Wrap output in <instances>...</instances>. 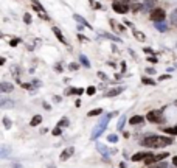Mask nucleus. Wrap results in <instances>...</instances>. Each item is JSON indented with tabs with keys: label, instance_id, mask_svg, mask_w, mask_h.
I'll return each instance as SVG.
<instances>
[{
	"label": "nucleus",
	"instance_id": "nucleus-40",
	"mask_svg": "<svg viewBox=\"0 0 177 168\" xmlns=\"http://www.w3.org/2000/svg\"><path fill=\"white\" fill-rule=\"evenodd\" d=\"M159 79H169V75H161Z\"/></svg>",
	"mask_w": 177,
	"mask_h": 168
},
{
	"label": "nucleus",
	"instance_id": "nucleus-26",
	"mask_svg": "<svg viewBox=\"0 0 177 168\" xmlns=\"http://www.w3.org/2000/svg\"><path fill=\"white\" fill-rule=\"evenodd\" d=\"M154 3H155V0H146V2H145V8L146 9H149V8L155 9V8H154Z\"/></svg>",
	"mask_w": 177,
	"mask_h": 168
},
{
	"label": "nucleus",
	"instance_id": "nucleus-31",
	"mask_svg": "<svg viewBox=\"0 0 177 168\" xmlns=\"http://www.w3.org/2000/svg\"><path fill=\"white\" fill-rule=\"evenodd\" d=\"M68 68H70V70L73 72V70H78V68H79V66H78V64H76V62H72L70 66H68Z\"/></svg>",
	"mask_w": 177,
	"mask_h": 168
},
{
	"label": "nucleus",
	"instance_id": "nucleus-15",
	"mask_svg": "<svg viewBox=\"0 0 177 168\" xmlns=\"http://www.w3.org/2000/svg\"><path fill=\"white\" fill-rule=\"evenodd\" d=\"M143 120H145V118L141 117V115H135V117H132L129 120V123L130 125H140V123H143Z\"/></svg>",
	"mask_w": 177,
	"mask_h": 168
},
{
	"label": "nucleus",
	"instance_id": "nucleus-46",
	"mask_svg": "<svg viewBox=\"0 0 177 168\" xmlns=\"http://www.w3.org/2000/svg\"><path fill=\"white\" fill-rule=\"evenodd\" d=\"M176 104H177V101H176Z\"/></svg>",
	"mask_w": 177,
	"mask_h": 168
},
{
	"label": "nucleus",
	"instance_id": "nucleus-12",
	"mask_svg": "<svg viewBox=\"0 0 177 168\" xmlns=\"http://www.w3.org/2000/svg\"><path fill=\"white\" fill-rule=\"evenodd\" d=\"M73 19H75V20H78V22H79V24H81V25H84V26H87V28H88V30H93V28H92V25H90V24H88V22H87V20H84V19H82V17H81V16H79V14H73Z\"/></svg>",
	"mask_w": 177,
	"mask_h": 168
},
{
	"label": "nucleus",
	"instance_id": "nucleus-44",
	"mask_svg": "<svg viewBox=\"0 0 177 168\" xmlns=\"http://www.w3.org/2000/svg\"><path fill=\"white\" fill-rule=\"evenodd\" d=\"M13 168H24V167H22V165H14Z\"/></svg>",
	"mask_w": 177,
	"mask_h": 168
},
{
	"label": "nucleus",
	"instance_id": "nucleus-1",
	"mask_svg": "<svg viewBox=\"0 0 177 168\" xmlns=\"http://www.w3.org/2000/svg\"><path fill=\"white\" fill-rule=\"evenodd\" d=\"M174 139L172 137H163V135H146L143 140L140 142L141 146H146V148H165V146H169L172 145Z\"/></svg>",
	"mask_w": 177,
	"mask_h": 168
},
{
	"label": "nucleus",
	"instance_id": "nucleus-42",
	"mask_svg": "<svg viewBox=\"0 0 177 168\" xmlns=\"http://www.w3.org/2000/svg\"><path fill=\"white\" fill-rule=\"evenodd\" d=\"M120 168H128V165H126V162H121V163H120Z\"/></svg>",
	"mask_w": 177,
	"mask_h": 168
},
{
	"label": "nucleus",
	"instance_id": "nucleus-43",
	"mask_svg": "<svg viewBox=\"0 0 177 168\" xmlns=\"http://www.w3.org/2000/svg\"><path fill=\"white\" fill-rule=\"evenodd\" d=\"M123 3H126V5H129V0H121Z\"/></svg>",
	"mask_w": 177,
	"mask_h": 168
},
{
	"label": "nucleus",
	"instance_id": "nucleus-6",
	"mask_svg": "<svg viewBox=\"0 0 177 168\" xmlns=\"http://www.w3.org/2000/svg\"><path fill=\"white\" fill-rule=\"evenodd\" d=\"M112 8L115 13H118V14H126L129 11V5H126V3H123V2H115L112 3Z\"/></svg>",
	"mask_w": 177,
	"mask_h": 168
},
{
	"label": "nucleus",
	"instance_id": "nucleus-11",
	"mask_svg": "<svg viewBox=\"0 0 177 168\" xmlns=\"http://www.w3.org/2000/svg\"><path fill=\"white\" fill-rule=\"evenodd\" d=\"M13 89H14V86H13V84H9V83H2V84H0V90H2L3 93L13 92Z\"/></svg>",
	"mask_w": 177,
	"mask_h": 168
},
{
	"label": "nucleus",
	"instance_id": "nucleus-7",
	"mask_svg": "<svg viewBox=\"0 0 177 168\" xmlns=\"http://www.w3.org/2000/svg\"><path fill=\"white\" fill-rule=\"evenodd\" d=\"M31 2H33V8H34V11H37V13L41 14V17L44 19V20H48V16H47V13L44 11V8H42V5H41L39 0H31Z\"/></svg>",
	"mask_w": 177,
	"mask_h": 168
},
{
	"label": "nucleus",
	"instance_id": "nucleus-16",
	"mask_svg": "<svg viewBox=\"0 0 177 168\" xmlns=\"http://www.w3.org/2000/svg\"><path fill=\"white\" fill-rule=\"evenodd\" d=\"M41 121H42V117L41 115H34L31 118V121H30V125H31V126H37V125H41Z\"/></svg>",
	"mask_w": 177,
	"mask_h": 168
},
{
	"label": "nucleus",
	"instance_id": "nucleus-23",
	"mask_svg": "<svg viewBox=\"0 0 177 168\" xmlns=\"http://www.w3.org/2000/svg\"><path fill=\"white\" fill-rule=\"evenodd\" d=\"M107 142L117 143V142H118V135H117V134H109V135H107Z\"/></svg>",
	"mask_w": 177,
	"mask_h": 168
},
{
	"label": "nucleus",
	"instance_id": "nucleus-22",
	"mask_svg": "<svg viewBox=\"0 0 177 168\" xmlns=\"http://www.w3.org/2000/svg\"><path fill=\"white\" fill-rule=\"evenodd\" d=\"M79 61H81V62H82V66H86L87 68L90 67V61H88V59H87L84 55H79Z\"/></svg>",
	"mask_w": 177,
	"mask_h": 168
},
{
	"label": "nucleus",
	"instance_id": "nucleus-33",
	"mask_svg": "<svg viewBox=\"0 0 177 168\" xmlns=\"http://www.w3.org/2000/svg\"><path fill=\"white\" fill-rule=\"evenodd\" d=\"M98 78H101L103 81H107V76H106L104 73H103V72H98Z\"/></svg>",
	"mask_w": 177,
	"mask_h": 168
},
{
	"label": "nucleus",
	"instance_id": "nucleus-4",
	"mask_svg": "<svg viewBox=\"0 0 177 168\" xmlns=\"http://www.w3.org/2000/svg\"><path fill=\"white\" fill-rule=\"evenodd\" d=\"M165 17H166V13L163 8H155L151 11V20L154 22H165Z\"/></svg>",
	"mask_w": 177,
	"mask_h": 168
},
{
	"label": "nucleus",
	"instance_id": "nucleus-27",
	"mask_svg": "<svg viewBox=\"0 0 177 168\" xmlns=\"http://www.w3.org/2000/svg\"><path fill=\"white\" fill-rule=\"evenodd\" d=\"M95 92H97V87H95V86H90V87H87V90H86V93L88 95V97H92V95H95Z\"/></svg>",
	"mask_w": 177,
	"mask_h": 168
},
{
	"label": "nucleus",
	"instance_id": "nucleus-34",
	"mask_svg": "<svg viewBox=\"0 0 177 168\" xmlns=\"http://www.w3.org/2000/svg\"><path fill=\"white\" fill-rule=\"evenodd\" d=\"M152 168H168V165L165 162H161V163H159V165H155V167H152Z\"/></svg>",
	"mask_w": 177,
	"mask_h": 168
},
{
	"label": "nucleus",
	"instance_id": "nucleus-39",
	"mask_svg": "<svg viewBox=\"0 0 177 168\" xmlns=\"http://www.w3.org/2000/svg\"><path fill=\"white\" fill-rule=\"evenodd\" d=\"M78 37H79V41H82V42H88V39H87L86 36H82V34H79Z\"/></svg>",
	"mask_w": 177,
	"mask_h": 168
},
{
	"label": "nucleus",
	"instance_id": "nucleus-28",
	"mask_svg": "<svg viewBox=\"0 0 177 168\" xmlns=\"http://www.w3.org/2000/svg\"><path fill=\"white\" fill-rule=\"evenodd\" d=\"M57 126H59V128H65V126H68V120H67V118H61V120L57 121Z\"/></svg>",
	"mask_w": 177,
	"mask_h": 168
},
{
	"label": "nucleus",
	"instance_id": "nucleus-2",
	"mask_svg": "<svg viewBox=\"0 0 177 168\" xmlns=\"http://www.w3.org/2000/svg\"><path fill=\"white\" fill-rule=\"evenodd\" d=\"M118 112H109V114H106L104 117L99 120V123L97 125V128H95V131L92 132V140H95V139H98L99 135L104 132V129L107 128V125H109V121H110V118H112L113 115H117Z\"/></svg>",
	"mask_w": 177,
	"mask_h": 168
},
{
	"label": "nucleus",
	"instance_id": "nucleus-19",
	"mask_svg": "<svg viewBox=\"0 0 177 168\" xmlns=\"http://www.w3.org/2000/svg\"><path fill=\"white\" fill-rule=\"evenodd\" d=\"M166 134H169V135H177V126H172V128H165L163 129Z\"/></svg>",
	"mask_w": 177,
	"mask_h": 168
},
{
	"label": "nucleus",
	"instance_id": "nucleus-9",
	"mask_svg": "<svg viewBox=\"0 0 177 168\" xmlns=\"http://www.w3.org/2000/svg\"><path fill=\"white\" fill-rule=\"evenodd\" d=\"M149 156H152L151 151H141V152H137V154H134L130 159H132L134 162H140V160H146Z\"/></svg>",
	"mask_w": 177,
	"mask_h": 168
},
{
	"label": "nucleus",
	"instance_id": "nucleus-3",
	"mask_svg": "<svg viewBox=\"0 0 177 168\" xmlns=\"http://www.w3.org/2000/svg\"><path fill=\"white\" fill-rule=\"evenodd\" d=\"M146 120L151 121V123H161V121H163V112L159 109L149 110V112L146 114Z\"/></svg>",
	"mask_w": 177,
	"mask_h": 168
},
{
	"label": "nucleus",
	"instance_id": "nucleus-8",
	"mask_svg": "<svg viewBox=\"0 0 177 168\" xmlns=\"http://www.w3.org/2000/svg\"><path fill=\"white\" fill-rule=\"evenodd\" d=\"M97 150H98L99 152H101V156H103L104 159H107L110 154H112V151H110L109 148H107L104 143H101V142H97Z\"/></svg>",
	"mask_w": 177,
	"mask_h": 168
},
{
	"label": "nucleus",
	"instance_id": "nucleus-29",
	"mask_svg": "<svg viewBox=\"0 0 177 168\" xmlns=\"http://www.w3.org/2000/svg\"><path fill=\"white\" fill-rule=\"evenodd\" d=\"M3 125H5V129H11V120L8 117H3Z\"/></svg>",
	"mask_w": 177,
	"mask_h": 168
},
{
	"label": "nucleus",
	"instance_id": "nucleus-5",
	"mask_svg": "<svg viewBox=\"0 0 177 168\" xmlns=\"http://www.w3.org/2000/svg\"><path fill=\"white\" fill-rule=\"evenodd\" d=\"M168 156H169V152H161V154H152V156H149V157L145 160V163H146V165H152V163L159 162V160L166 159Z\"/></svg>",
	"mask_w": 177,
	"mask_h": 168
},
{
	"label": "nucleus",
	"instance_id": "nucleus-45",
	"mask_svg": "<svg viewBox=\"0 0 177 168\" xmlns=\"http://www.w3.org/2000/svg\"><path fill=\"white\" fill-rule=\"evenodd\" d=\"M50 168H55V167H50Z\"/></svg>",
	"mask_w": 177,
	"mask_h": 168
},
{
	"label": "nucleus",
	"instance_id": "nucleus-10",
	"mask_svg": "<svg viewBox=\"0 0 177 168\" xmlns=\"http://www.w3.org/2000/svg\"><path fill=\"white\" fill-rule=\"evenodd\" d=\"M73 154H75V148H73V146H68V148H65V150H64L62 152H61L59 159L62 160V162H65V160H67V159H70Z\"/></svg>",
	"mask_w": 177,
	"mask_h": 168
},
{
	"label": "nucleus",
	"instance_id": "nucleus-24",
	"mask_svg": "<svg viewBox=\"0 0 177 168\" xmlns=\"http://www.w3.org/2000/svg\"><path fill=\"white\" fill-rule=\"evenodd\" d=\"M141 83H143V84H149V86H154V84H155V81L151 79V78H148V76H143V78H141Z\"/></svg>",
	"mask_w": 177,
	"mask_h": 168
},
{
	"label": "nucleus",
	"instance_id": "nucleus-21",
	"mask_svg": "<svg viewBox=\"0 0 177 168\" xmlns=\"http://www.w3.org/2000/svg\"><path fill=\"white\" fill-rule=\"evenodd\" d=\"M103 114V109L101 108H98V109H93V110H90V112L87 114L88 117H95V115H101Z\"/></svg>",
	"mask_w": 177,
	"mask_h": 168
},
{
	"label": "nucleus",
	"instance_id": "nucleus-20",
	"mask_svg": "<svg viewBox=\"0 0 177 168\" xmlns=\"http://www.w3.org/2000/svg\"><path fill=\"white\" fill-rule=\"evenodd\" d=\"M134 36H135V37H137V39L140 41V42H145V39H146V37H145V34H143V33H140L138 30H134Z\"/></svg>",
	"mask_w": 177,
	"mask_h": 168
},
{
	"label": "nucleus",
	"instance_id": "nucleus-35",
	"mask_svg": "<svg viewBox=\"0 0 177 168\" xmlns=\"http://www.w3.org/2000/svg\"><path fill=\"white\" fill-rule=\"evenodd\" d=\"M143 51H145V53H149V55H154V50H152V48H148V47H145Z\"/></svg>",
	"mask_w": 177,
	"mask_h": 168
},
{
	"label": "nucleus",
	"instance_id": "nucleus-25",
	"mask_svg": "<svg viewBox=\"0 0 177 168\" xmlns=\"http://www.w3.org/2000/svg\"><path fill=\"white\" fill-rule=\"evenodd\" d=\"M171 22H172V25L177 26V9H174L171 13Z\"/></svg>",
	"mask_w": 177,
	"mask_h": 168
},
{
	"label": "nucleus",
	"instance_id": "nucleus-41",
	"mask_svg": "<svg viewBox=\"0 0 177 168\" xmlns=\"http://www.w3.org/2000/svg\"><path fill=\"white\" fill-rule=\"evenodd\" d=\"M172 165H174V167H177V156H176L174 159H172Z\"/></svg>",
	"mask_w": 177,
	"mask_h": 168
},
{
	"label": "nucleus",
	"instance_id": "nucleus-18",
	"mask_svg": "<svg viewBox=\"0 0 177 168\" xmlns=\"http://www.w3.org/2000/svg\"><path fill=\"white\" fill-rule=\"evenodd\" d=\"M124 123H126V115H121L120 120H118V125H117L118 131H123V126H124Z\"/></svg>",
	"mask_w": 177,
	"mask_h": 168
},
{
	"label": "nucleus",
	"instance_id": "nucleus-32",
	"mask_svg": "<svg viewBox=\"0 0 177 168\" xmlns=\"http://www.w3.org/2000/svg\"><path fill=\"white\" fill-rule=\"evenodd\" d=\"M24 20L26 22V24H31V16H30V14H25V16H24Z\"/></svg>",
	"mask_w": 177,
	"mask_h": 168
},
{
	"label": "nucleus",
	"instance_id": "nucleus-38",
	"mask_svg": "<svg viewBox=\"0 0 177 168\" xmlns=\"http://www.w3.org/2000/svg\"><path fill=\"white\" fill-rule=\"evenodd\" d=\"M146 73H148V75H154V73H155V70H154V68H146Z\"/></svg>",
	"mask_w": 177,
	"mask_h": 168
},
{
	"label": "nucleus",
	"instance_id": "nucleus-13",
	"mask_svg": "<svg viewBox=\"0 0 177 168\" xmlns=\"http://www.w3.org/2000/svg\"><path fill=\"white\" fill-rule=\"evenodd\" d=\"M53 33L56 34V37H57V39H59L61 42H62V44H67V41H65V37L62 36V33L59 31V28H57V26H53Z\"/></svg>",
	"mask_w": 177,
	"mask_h": 168
},
{
	"label": "nucleus",
	"instance_id": "nucleus-30",
	"mask_svg": "<svg viewBox=\"0 0 177 168\" xmlns=\"http://www.w3.org/2000/svg\"><path fill=\"white\" fill-rule=\"evenodd\" d=\"M51 134H53V135H56V137H57V135H61V134H62V128L56 126V128L53 129V132H51Z\"/></svg>",
	"mask_w": 177,
	"mask_h": 168
},
{
	"label": "nucleus",
	"instance_id": "nucleus-17",
	"mask_svg": "<svg viewBox=\"0 0 177 168\" xmlns=\"http://www.w3.org/2000/svg\"><path fill=\"white\" fill-rule=\"evenodd\" d=\"M154 25L159 31H166V24L165 22H154Z\"/></svg>",
	"mask_w": 177,
	"mask_h": 168
},
{
	"label": "nucleus",
	"instance_id": "nucleus-37",
	"mask_svg": "<svg viewBox=\"0 0 177 168\" xmlns=\"http://www.w3.org/2000/svg\"><path fill=\"white\" fill-rule=\"evenodd\" d=\"M148 61H149V62H157V58H154V56H148Z\"/></svg>",
	"mask_w": 177,
	"mask_h": 168
},
{
	"label": "nucleus",
	"instance_id": "nucleus-14",
	"mask_svg": "<svg viewBox=\"0 0 177 168\" xmlns=\"http://www.w3.org/2000/svg\"><path fill=\"white\" fill-rule=\"evenodd\" d=\"M123 92V87H117V89H110L109 92L106 93V97H117Z\"/></svg>",
	"mask_w": 177,
	"mask_h": 168
},
{
	"label": "nucleus",
	"instance_id": "nucleus-36",
	"mask_svg": "<svg viewBox=\"0 0 177 168\" xmlns=\"http://www.w3.org/2000/svg\"><path fill=\"white\" fill-rule=\"evenodd\" d=\"M11 45H13V47H16V45L19 44V39H11V42H9Z\"/></svg>",
	"mask_w": 177,
	"mask_h": 168
}]
</instances>
